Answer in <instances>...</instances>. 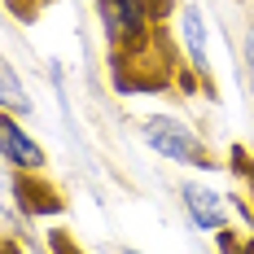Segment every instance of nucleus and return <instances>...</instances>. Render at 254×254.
<instances>
[{
	"instance_id": "f257e3e1",
	"label": "nucleus",
	"mask_w": 254,
	"mask_h": 254,
	"mask_svg": "<svg viewBox=\"0 0 254 254\" xmlns=\"http://www.w3.org/2000/svg\"><path fill=\"white\" fill-rule=\"evenodd\" d=\"M140 136H145L149 149L162 153L167 162L197 167V171H215V158L206 153V140L184 123V119H176V114H149V119L140 123Z\"/></svg>"
},
{
	"instance_id": "f03ea898",
	"label": "nucleus",
	"mask_w": 254,
	"mask_h": 254,
	"mask_svg": "<svg viewBox=\"0 0 254 254\" xmlns=\"http://www.w3.org/2000/svg\"><path fill=\"white\" fill-rule=\"evenodd\" d=\"M97 18L119 57H136L149 49V18L153 0H97Z\"/></svg>"
},
{
	"instance_id": "7ed1b4c3",
	"label": "nucleus",
	"mask_w": 254,
	"mask_h": 254,
	"mask_svg": "<svg viewBox=\"0 0 254 254\" xmlns=\"http://www.w3.org/2000/svg\"><path fill=\"white\" fill-rule=\"evenodd\" d=\"M180 202H184V210H189L193 228H202V232H224L232 224L228 197H224L219 189H206V184H197V180H184V184H180Z\"/></svg>"
},
{
	"instance_id": "20e7f679",
	"label": "nucleus",
	"mask_w": 254,
	"mask_h": 254,
	"mask_svg": "<svg viewBox=\"0 0 254 254\" xmlns=\"http://www.w3.org/2000/svg\"><path fill=\"white\" fill-rule=\"evenodd\" d=\"M0 158L18 171H44L49 167L44 145L18 123V114H4V110H0Z\"/></svg>"
},
{
	"instance_id": "39448f33",
	"label": "nucleus",
	"mask_w": 254,
	"mask_h": 254,
	"mask_svg": "<svg viewBox=\"0 0 254 254\" xmlns=\"http://www.w3.org/2000/svg\"><path fill=\"white\" fill-rule=\"evenodd\" d=\"M176 22H180V44H184V53H189V66H193V75L210 79L215 70H210V49H206V22H202V9H197V4H180Z\"/></svg>"
},
{
	"instance_id": "423d86ee",
	"label": "nucleus",
	"mask_w": 254,
	"mask_h": 254,
	"mask_svg": "<svg viewBox=\"0 0 254 254\" xmlns=\"http://www.w3.org/2000/svg\"><path fill=\"white\" fill-rule=\"evenodd\" d=\"M0 110L4 114H18V119H26L35 105H31V92H26L22 75L13 70V62L9 57H0Z\"/></svg>"
},
{
	"instance_id": "0eeeda50",
	"label": "nucleus",
	"mask_w": 254,
	"mask_h": 254,
	"mask_svg": "<svg viewBox=\"0 0 254 254\" xmlns=\"http://www.w3.org/2000/svg\"><path fill=\"white\" fill-rule=\"evenodd\" d=\"M9 189H13V202H18V210H26V215H53V210H62V202H57L49 189H44V180L18 176Z\"/></svg>"
},
{
	"instance_id": "6e6552de",
	"label": "nucleus",
	"mask_w": 254,
	"mask_h": 254,
	"mask_svg": "<svg viewBox=\"0 0 254 254\" xmlns=\"http://www.w3.org/2000/svg\"><path fill=\"white\" fill-rule=\"evenodd\" d=\"M232 162L241 167V180H246V184H250V189H254V167H250V162H246V153H241V149H232Z\"/></svg>"
},
{
	"instance_id": "1a4fd4ad",
	"label": "nucleus",
	"mask_w": 254,
	"mask_h": 254,
	"mask_svg": "<svg viewBox=\"0 0 254 254\" xmlns=\"http://www.w3.org/2000/svg\"><path fill=\"white\" fill-rule=\"evenodd\" d=\"M246 66H250V92H254V22L246 31Z\"/></svg>"
},
{
	"instance_id": "9d476101",
	"label": "nucleus",
	"mask_w": 254,
	"mask_h": 254,
	"mask_svg": "<svg viewBox=\"0 0 254 254\" xmlns=\"http://www.w3.org/2000/svg\"><path fill=\"white\" fill-rule=\"evenodd\" d=\"M9 4H18V9H22V13H31V9H26V0H9Z\"/></svg>"
},
{
	"instance_id": "9b49d317",
	"label": "nucleus",
	"mask_w": 254,
	"mask_h": 254,
	"mask_svg": "<svg viewBox=\"0 0 254 254\" xmlns=\"http://www.w3.org/2000/svg\"><path fill=\"white\" fill-rule=\"evenodd\" d=\"M123 254H140V250H123Z\"/></svg>"
}]
</instances>
